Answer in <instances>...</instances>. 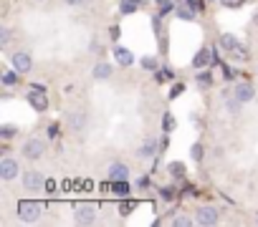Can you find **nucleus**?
<instances>
[{"instance_id": "f257e3e1", "label": "nucleus", "mask_w": 258, "mask_h": 227, "mask_svg": "<svg viewBox=\"0 0 258 227\" xmlns=\"http://www.w3.org/2000/svg\"><path fill=\"white\" fill-rule=\"evenodd\" d=\"M46 149H48V144H46L41 137H31V139L23 142V147H21V157L28 159V162H38V159L46 154Z\"/></svg>"}, {"instance_id": "f03ea898", "label": "nucleus", "mask_w": 258, "mask_h": 227, "mask_svg": "<svg viewBox=\"0 0 258 227\" xmlns=\"http://www.w3.org/2000/svg\"><path fill=\"white\" fill-rule=\"evenodd\" d=\"M16 212H18V217L23 222H36V219H41V214L46 212V207L41 202H36V199H21L18 207H16Z\"/></svg>"}, {"instance_id": "7ed1b4c3", "label": "nucleus", "mask_w": 258, "mask_h": 227, "mask_svg": "<svg viewBox=\"0 0 258 227\" xmlns=\"http://www.w3.org/2000/svg\"><path fill=\"white\" fill-rule=\"evenodd\" d=\"M218 222H220V207H215V204H203L195 212V224H200V227H213Z\"/></svg>"}, {"instance_id": "20e7f679", "label": "nucleus", "mask_w": 258, "mask_h": 227, "mask_svg": "<svg viewBox=\"0 0 258 227\" xmlns=\"http://www.w3.org/2000/svg\"><path fill=\"white\" fill-rule=\"evenodd\" d=\"M21 184H23L26 192H41L46 187V177L38 169H26L23 177H21Z\"/></svg>"}, {"instance_id": "39448f33", "label": "nucleus", "mask_w": 258, "mask_h": 227, "mask_svg": "<svg viewBox=\"0 0 258 227\" xmlns=\"http://www.w3.org/2000/svg\"><path fill=\"white\" fill-rule=\"evenodd\" d=\"M96 219H99L96 207L89 204V202H84V204H79V207L74 209V222H76V224H94Z\"/></svg>"}, {"instance_id": "423d86ee", "label": "nucleus", "mask_w": 258, "mask_h": 227, "mask_svg": "<svg viewBox=\"0 0 258 227\" xmlns=\"http://www.w3.org/2000/svg\"><path fill=\"white\" fill-rule=\"evenodd\" d=\"M21 174V162L13 157H3L0 159V179L3 182H13Z\"/></svg>"}, {"instance_id": "0eeeda50", "label": "nucleus", "mask_w": 258, "mask_h": 227, "mask_svg": "<svg viewBox=\"0 0 258 227\" xmlns=\"http://www.w3.org/2000/svg\"><path fill=\"white\" fill-rule=\"evenodd\" d=\"M11 63H13V68H16L21 76L33 71V58H31L28 51H16V53L11 56Z\"/></svg>"}, {"instance_id": "6e6552de", "label": "nucleus", "mask_w": 258, "mask_h": 227, "mask_svg": "<svg viewBox=\"0 0 258 227\" xmlns=\"http://www.w3.org/2000/svg\"><path fill=\"white\" fill-rule=\"evenodd\" d=\"M106 179L114 184V182H129V167L124 164V162H114V164H109V169H106Z\"/></svg>"}, {"instance_id": "1a4fd4ad", "label": "nucleus", "mask_w": 258, "mask_h": 227, "mask_svg": "<svg viewBox=\"0 0 258 227\" xmlns=\"http://www.w3.org/2000/svg\"><path fill=\"white\" fill-rule=\"evenodd\" d=\"M233 93H235V98H238L240 103H248V101H253V96H255V91H253V86H250L248 81H238V83L233 86Z\"/></svg>"}, {"instance_id": "9d476101", "label": "nucleus", "mask_w": 258, "mask_h": 227, "mask_svg": "<svg viewBox=\"0 0 258 227\" xmlns=\"http://www.w3.org/2000/svg\"><path fill=\"white\" fill-rule=\"evenodd\" d=\"M111 73H114V66H111V63H106V61H96V63H94L91 76H94L96 81H106V78H111Z\"/></svg>"}, {"instance_id": "9b49d317", "label": "nucleus", "mask_w": 258, "mask_h": 227, "mask_svg": "<svg viewBox=\"0 0 258 227\" xmlns=\"http://www.w3.org/2000/svg\"><path fill=\"white\" fill-rule=\"evenodd\" d=\"M240 106H243V103L235 98V93H233V88H230V93H225V96H223V108L230 113V117H235V113L240 111Z\"/></svg>"}, {"instance_id": "f8f14e48", "label": "nucleus", "mask_w": 258, "mask_h": 227, "mask_svg": "<svg viewBox=\"0 0 258 227\" xmlns=\"http://www.w3.org/2000/svg\"><path fill=\"white\" fill-rule=\"evenodd\" d=\"M28 101H31V106H33L36 111H46V108H48V98L43 96V91H36V88H33V91L28 93Z\"/></svg>"}, {"instance_id": "ddd939ff", "label": "nucleus", "mask_w": 258, "mask_h": 227, "mask_svg": "<svg viewBox=\"0 0 258 227\" xmlns=\"http://www.w3.org/2000/svg\"><path fill=\"white\" fill-rule=\"evenodd\" d=\"M210 61H213V51L210 48H200L195 53V58H192V66L195 68H205V66H210Z\"/></svg>"}, {"instance_id": "4468645a", "label": "nucleus", "mask_w": 258, "mask_h": 227, "mask_svg": "<svg viewBox=\"0 0 258 227\" xmlns=\"http://www.w3.org/2000/svg\"><path fill=\"white\" fill-rule=\"evenodd\" d=\"M155 152H157V139H152V137H147L142 144H140V157L142 159H150V157H155Z\"/></svg>"}, {"instance_id": "2eb2a0df", "label": "nucleus", "mask_w": 258, "mask_h": 227, "mask_svg": "<svg viewBox=\"0 0 258 227\" xmlns=\"http://www.w3.org/2000/svg\"><path fill=\"white\" fill-rule=\"evenodd\" d=\"M69 124H71V129L74 132H84V127H86V117H84V113L81 111H74V113H69Z\"/></svg>"}, {"instance_id": "dca6fc26", "label": "nucleus", "mask_w": 258, "mask_h": 227, "mask_svg": "<svg viewBox=\"0 0 258 227\" xmlns=\"http://www.w3.org/2000/svg\"><path fill=\"white\" fill-rule=\"evenodd\" d=\"M167 172H170L172 179H185V172H187V169H185L182 162H170V164H167Z\"/></svg>"}, {"instance_id": "f3484780", "label": "nucleus", "mask_w": 258, "mask_h": 227, "mask_svg": "<svg viewBox=\"0 0 258 227\" xmlns=\"http://www.w3.org/2000/svg\"><path fill=\"white\" fill-rule=\"evenodd\" d=\"M218 43H220V48H223L225 53H230V51L238 46V38H235L233 33H225V36H220V41H218Z\"/></svg>"}, {"instance_id": "a211bd4d", "label": "nucleus", "mask_w": 258, "mask_h": 227, "mask_svg": "<svg viewBox=\"0 0 258 227\" xmlns=\"http://www.w3.org/2000/svg\"><path fill=\"white\" fill-rule=\"evenodd\" d=\"M114 56H116V61H119L121 66H129V63L135 61V58H132V53H129L124 46H116V48H114Z\"/></svg>"}, {"instance_id": "6ab92c4d", "label": "nucleus", "mask_w": 258, "mask_h": 227, "mask_svg": "<svg viewBox=\"0 0 258 227\" xmlns=\"http://www.w3.org/2000/svg\"><path fill=\"white\" fill-rule=\"evenodd\" d=\"M16 134H18L16 124H3V127H0V139H3V142H11Z\"/></svg>"}, {"instance_id": "aec40b11", "label": "nucleus", "mask_w": 258, "mask_h": 227, "mask_svg": "<svg viewBox=\"0 0 258 227\" xmlns=\"http://www.w3.org/2000/svg\"><path fill=\"white\" fill-rule=\"evenodd\" d=\"M195 13H198V11H195L192 6H180L175 16H177L180 21H195Z\"/></svg>"}, {"instance_id": "412c9836", "label": "nucleus", "mask_w": 258, "mask_h": 227, "mask_svg": "<svg viewBox=\"0 0 258 227\" xmlns=\"http://www.w3.org/2000/svg\"><path fill=\"white\" fill-rule=\"evenodd\" d=\"M18 78H21V73H18L16 68H13V71H11V68H6V71H3V83H6V86H16V83H18Z\"/></svg>"}, {"instance_id": "4be33fe9", "label": "nucleus", "mask_w": 258, "mask_h": 227, "mask_svg": "<svg viewBox=\"0 0 258 227\" xmlns=\"http://www.w3.org/2000/svg\"><path fill=\"white\" fill-rule=\"evenodd\" d=\"M230 56H233V58H235V61H245V58H248V48H245V46H240V43H238V46H235V48H233V51H230Z\"/></svg>"}, {"instance_id": "5701e85b", "label": "nucleus", "mask_w": 258, "mask_h": 227, "mask_svg": "<svg viewBox=\"0 0 258 227\" xmlns=\"http://www.w3.org/2000/svg\"><path fill=\"white\" fill-rule=\"evenodd\" d=\"M11 46V28H0V48H8Z\"/></svg>"}, {"instance_id": "b1692460", "label": "nucleus", "mask_w": 258, "mask_h": 227, "mask_svg": "<svg viewBox=\"0 0 258 227\" xmlns=\"http://www.w3.org/2000/svg\"><path fill=\"white\" fill-rule=\"evenodd\" d=\"M190 157H192L195 162H203V157H205V149H203V144H192V149H190Z\"/></svg>"}, {"instance_id": "393cba45", "label": "nucleus", "mask_w": 258, "mask_h": 227, "mask_svg": "<svg viewBox=\"0 0 258 227\" xmlns=\"http://www.w3.org/2000/svg\"><path fill=\"white\" fill-rule=\"evenodd\" d=\"M114 194L116 197H126L129 194V184L126 182H114Z\"/></svg>"}, {"instance_id": "a878e982", "label": "nucleus", "mask_w": 258, "mask_h": 227, "mask_svg": "<svg viewBox=\"0 0 258 227\" xmlns=\"http://www.w3.org/2000/svg\"><path fill=\"white\" fill-rule=\"evenodd\" d=\"M172 224L175 227H187V224H195V219H190L185 214H177V217H172Z\"/></svg>"}, {"instance_id": "bb28decb", "label": "nucleus", "mask_w": 258, "mask_h": 227, "mask_svg": "<svg viewBox=\"0 0 258 227\" xmlns=\"http://www.w3.org/2000/svg\"><path fill=\"white\" fill-rule=\"evenodd\" d=\"M140 66H142V68H147V71H157V61H155L152 56H145V58L140 61Z\"/></svg>"}, {"instance_id": "cd10ccee", "label": "nucleus", "mask_w": 258, "mask_h": 227, "mask_svg": "<svg viewBox=\"0 0 258 227\" xmlns=\"http://www.w3.org/2000/svg\"><path fill=\"white\" fill-rule=\"evenodd\" d=\"M220 6H223V8H228V11H235V8L245 6V0H220Z\"/></svg>"}, {"instance_id": "c85d7f7f", "label": "nucleus", "mask_w": 258, "mask_h": 227, "mask_svg": "<svg viewBox=\"0 0 258 227\" xmlns=\"http://www.w3.org/2000/svg\"><path fill=\"white\" fill-rule=\"evenodd\" d=\"M137 3H140V0H129V3H121V13H135L137 11Z\"/></svg>"}, {"instance_id": "c756f323", "label": "nucleus", "mask_w": 258, "mask_h": 227, "mask_svg": "<svg viewBox=\"0 0 258 227\" xmlns=\"http://www.w3.org/2000/svg\"><path fill=\"white\" fill-rule=\"evenodd\" d=\"M160 194H162V199H165V202H172V199H175V189H172V187H162V189H160Z\"/></svg>"}, {"instance_id": "7c9ffc66", "label": "nucleus", "mask_w": 258, "mask_h": 227, "mask_svg": "<svg viewBox=\"0 0 258 227\" xmlns=\"http://www.w3.org/2000/svg\"><path fill=\"white\" fill-rule=\"evenodd\" d=\"M210 81H213V78H210V73L203 68V73H198V83H200V86H210Z\"/></svg>"}, {"instance_id": "2f4dec72", "label": "nucleus", "mask_w": 258, "mask_h": 227, "mask_svg": "<svg viewBox=\"0 0 258 227\" xmlns=\"http://www.w3.org/2000/svg\"><path fill=\"white\" fill-rule=\"evenodd\" d=\"M182 91H185V83H175V86H172V93H170V98H175V96H180Z\"/></svg>"}, {"instance_id": "473e14b6", "label": "nucleus", "mask_w": 258, "mask_h": 227, "mask_svg": "<svg viewBox=\"0 0 258 227\" xmlns=\"http://www.w3.org/2000/svg\"><path fill=\"white\" fill-rule=\"evenodd\" d=\"M63 3L71 8H81V6H86V0H63Z\"/></svg>"}, {"instance_id": "72a5a7b5", "label": "nucleus", "mask_w": 258, "mask_h": 227, "mask_svg": "<svg viewBox=\"0 0 258 227\" xmlns=\"http://www.w3.org/2000/svg\"><path fill=\"white\" fill-rule=\"evenodd\" d=\"M101 51H104V48L99 46V41H91V53H94V56H99Z\"/></svg>"}, {"instance_id": "f704fd0d", "label": "nucleus", "mask_w": 258, "mask_h": 227, "mask_svg": "<svg viewBox=\"0 0 258 227\" xmlns=\"http://www.w3.org/2000/svg\"><path fill=\"white\" fill-rule=\"evenodd\" d=\"M135 207V202H124V207H119V212H124V214H129V209Z\"/></svg>"}, {"instance_id": "c9c22d12", "label": "nucleus", "mask_w": 258, "mask_h": 227, "mask_svg": "<svg viewBox=\"0 0 258 227\" xmlns=\"http://www.w3.org/2000/svg\"><path fill=\"white\" fill-rule=\"evenodd\" d=\"M137 184H140V189H145V187H150V179H147V177H140Z\"/></svg>"}, {"instance_id": "e433bc0d", "label": "nucleus", "mask_w": 258, "mask_h": 227, "mask_svg": "<svg viewBox=\"0 0 258 227\" xmlns=\"http://www.w3.org/2000/svg\"><path fill=\"white\" fill-rule=\"evenodd\" d=\"M48 134H51V137H56V134H58V124H51V132H48Z\"/></svg>"}, {"instance_id": "4c0bfd02", "label": "nucleus", "mask_w": 258, "mask_h": 227, "mask_svg": "<svg viewBox=\"0 0 258 227\" xmlns=\"http://www.w3.org/2000/svg\"><path fill=\"white\" fill-rule=\"evenodd\" d=\"M157 6H167V3H175V0H155Z\"/></svg>"}, {"instance_id": "58836bf2", "label": "nucleus", "mask_w": 258, "mask_h": 227, "mask_svg": "<svg viewBox=\"0 0 258 227\" xmlns=\"http://www.w3.org/2000/svg\"><path fill=\"white\" fill-rule=\"evenodd\" d=\"M253 23H255V26H258V16H255V18H253Z\"/></svg>"}, {"instance_id": "ea45409f", "label": "nucleus", "mask_w": 258, "mask_h": 227, "mask_svg": "<svg viewBox=\"0 0 258 227\" xmlns=\"http://www.w3.org/2000/svg\"><path fill=\"white\" fill-rule=\"evenodd\" d=\"M36 3H43V0H36Z\"/></svg>"}]
</instances>
